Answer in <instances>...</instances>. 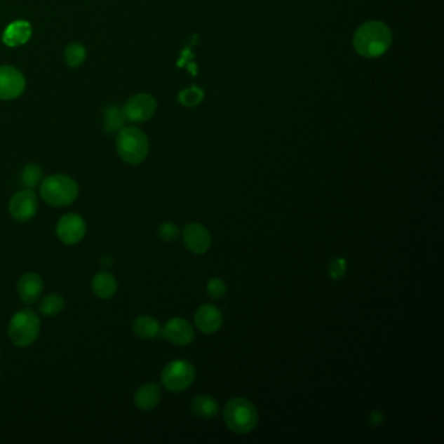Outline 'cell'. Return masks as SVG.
<instances>
[{
  "instance_id": "8fae6325",
  "label": "cell",
  "mask_w": 444,
  "mask_h": 444,
  "mask_svg": "<svg viewBox=\"0 0 444 444\" xmlns=\"http://www.w3.org/2000/svg\"><path fill=\"white\" fill-rule=\"evenodd\" d=\"M161 335L171 344L189 345L194 340V330L191 323L184 318L175 317L170 319L162 328Z\"/></svg>"
},
{
  "instance_id": "d4e9b609",
  "label": "cell",
  "mask_w": 444,
  "mask_h": 444,
  "mask_svg": "<svg viewBox=\"0 0 444 444\" xmlns=\"http://www.w3.org/2000/svg\"><path fill=\"white\" fill-rule=\"evenodd\" d=\"M226 283L222 281V279L213 278V279L208 283V295H209L211 299H222V297L226 295Z\"/></svg>"
},
{
  "instance_id": "30bf717a",
  "label": "cell",
  "mask_w": 444,
  "mask_h": 444,
  "mask_svg": "<svg viewBox=\"0 0 444 444\" xmlns=\"http://www.w3.org/2000/svg\"><path fill=\"white\" fill-rule=\"evenodd\" d=\"M25 77L15 67H0V100H16L25 90Z\"/></svg>"
},
{
  "instance_id": "d6986e66",
  "label": "cell",
  "mask_w": 444,
  "mask_h": 444,
  "mask_svg": "<svg viewBox=\"0 0 444 444\" xmlns=\"http://www.w3.org/2000/svg\"><path fill=\"white\" fill-rule=\"evenodd\" d=\"M191 410L199 417H215L219 412L218 401L209 395H197L191 400Z\"/></svg>"
},
{
  "instance_id": "4fadbf2b",
  "label": "cell",
  "mask_w": 444,
  "mask_h": 444,
  "mask_svg": "<svg viewBox=\"0 0 444 444\" xmlns=\"http://www.w3.org/2000/svg\"><path fill=\"white\" fill-rule=\"evenodd\" d=\"M194 321L201 332L215 334L223 325V314L217 307L211 304H205L197 309Z\"/></svg>"
},
{
  "instance_id": "7402d4cb",
  "label": "cell",
  "mask_w": 444,
  "mask_h": 444,
  "mask_svg": "<svg viewBox=\"0 0 444 444\" xmlns=\"http://www.w3.org/2000/svg\"><path fill=\"white\" fill-rule=\"evenodd\" d=\"M124 124H126V120L123 118L121 109H116L115 106H109V107L106 109L105 129L109 133H114L116 130H120L121 128L124 127Z\"/></svg>"
},
{
  "instance_id": "5b68a950",
  "label": "cell",
  "mask_w": 444,
  "mask_h": 444,
  "mask_svg": "<svg viewBox=\"0 0 444 444\" xmlns=\"http://www.w3.org/2000/svg\"><path fill=\"white\" fill-rule=\"evenodd\" d=\"M116 149L126 163L137 166L149 154V140L137 127H123L116 137Z\"/></svg>"
},
{
  "instance_id": "484cf974",
  "label": "cell",
  "mask_w": 444,
  "mask_h": 444,
  "mask_svg": "<svg viewBox=\"0 0 444 444\" xmlns=\"http://www.w3.org/2000/svg\"><path fill=\"white\" fill-rule=\"evenodd\" d=\"M158 235H159V237H161L163 241L171 243V241H175V240L177 238V236H179V228L175 226L173 223L166 222V223H162L161 227H159Z\"/></svg>"
},
{
  "instance_id": "ffe728a7",
  "label": "cell",
  "mask_w": 444,
  "mask_h": 444,
  "mask_svg": "<svg viewBox=\"0 0 444 444\" xmlns=\"http://www.w3.org/2000/svg\"><path fill=\"white\" fill-rule=\"evenodd\" d=\"M64 307H65V301L63 296L59 293H51L45 296L41 301L39 311L47 317H55L63 311Z\"/></svg>"
},
{
  "instance_id": "4316f807",
  "label": "cell",
  "mask_w": 444,
  "mask_h": 444,
  "mask_svg": "<svg viewBox=\"0 0 444 444\" xmlns=\"http://www.w3.org/2000/svg\"><path fill=\"white\" fill-rule=\"evenodd\" d=\"M345 271H347V261L344 258H336L331 262L330 275L332 279H335V281L342 279L345 275Z\"/></svg>"
},
{
  "instance_id": "44dd1931",
  "label": "cell",
  "mask_w": 444,
  "mask_h": 444,
  "mask_svg": "<svg viewBox=\"0 0 444 444\" xmlns=\"http://www.w3.org/2000/svg\"><path fill=\"white\" fill-rule=\"evenodd\" d=\"M42 177H43V173L41 167L38 164L30 163L22 168L20 180L27 189H34L43 180Z\"/></svg>"
},
{
  "instance_id": "5bb4252c",
  "label": "cell",
  "mask_w": 444,
  "mask_h": 444,
  "mask_svg": "<svg viewBox=\"0 0 444 444\" xmlns=\"http://www.w3.org/2000/svg\"><path fill=\"white\" fill-rule=\"evenodd\" d=\"M43 285V281L38 274L27 272L18 279V296L22 302L33 304L42 296Z\"/></svg>"
},
{
  "instance_id": "277c9868",
  "label": "cell",
  "mask_w": 444,
  "mask_h": 444,
  "mask_svg": "<svg viewBox=\"0 0 444 444\" xmlns=\"http://www.w3.org/2000/svg\"><path fill=\"white\" fill-rule=\"evenodd\" d=\"M41 335V319L36 311L22 309L13 314L8 323V336L16 347L25 348L34 344Z\"/></svg>"
},
{
  "instance_id": "9a60e30c",
  "label": "cell",
  "mask_w": 444,
  "mask_h": 444,
  "mask_svg": "<svg viewBox=\"0 0 444 444\" xmlns=\"http://www.w3.org/2000/svg\"><path fill=\"white\" fill-rule=\"evenodd\" d=\"M91 290L98 299H112L118 292V281L111 272L100 271L93 276Z\"/></svg>"
},
{
  "instance_id": "2e32d148",
  "label": "cell",
  "mask_w": 444,
  "mask_h": 444,
  "mask_svg": "<svg viewBox=\"0 0 444 444\" xmlns=\"http://www.w3.org/2000/svg\"><path fill=\"white\" fill-rule=\"evenodd\" d=\"M161 400V389L155 383H147L141 386L135 393V404L138 409L149 412L154 409Z\"/></svg>"
},
{
  "instance_id": "7c38bea8",
  "label": "cell",
  "mask_w": 444,
  "mask_h": 444,
  "mask_svg": "<svg viewBox=\"0 0 444 444\" xmlns=\"http://www.w3.org/2000/svg\"><path fill=\"white\" fill-rule=\"evenodd\" d=\"M182 240L188 250L194 254H205L211 246L209 229L200 223H189L182 231Z\"/></svg>"
},
{
  "instance_id": "3957f363",
  "label": "cell",
  "mask_w": 444,
  "mask_h": 444,
  "mask_svg": "<svg viewBox=\"0 0 444 444\" xmlns=\"http://www.w3.org/2000/svg\"><path fill=\"white\" fill-rule=\"evenodd\" d=\"M223 418L228 429L237 434H248L258 425L257 408L244 398L229 400L223 410Z\"/></svg>"
},
{
  "instance_id": "603a6c76",
  "label": "cell",
  "mask_w": 444,
  "mask_h": 444,
  "mask_svg": "<svg viewBox=\"0 0 444 444\" xmlns=\"http://www.w3.org/2000/svg\"><path fill=\"white\" fill-rule=\"evenodd\" d=\"M64 59L69 67H79L86 59V50L81 43H71L65 48Z\"/></svg>"
},
{
  "instance_id": "7a4b0ae2",
  "label": "cell",
  "mask_w": 444,
  "mask_h": 444,
  "mask_svg": "<svg viewBox=\"0 0 444 444\" xmlns=\"http://www.w3.org/2000/svg\"><path fill=\"white\" fill-rule=\"evenodd\" d=\"M42 200L53 208H65L72 205L79 197V184L67 175H53L39 184Z\"/></svg>"
},
{
  "instance_id": "ba28073f",
  "label": "cell",
  "mask_w": 444,
  "mask_h": 444,
  "mask_svg": "<svg viewBox=\"0 0 444 444\" xmlns=\"http://www.w3.org/2000/svg\"><path fill=\"white\" fill-rule=\"evenodd\" d=\"M85 235L86 223L79 214H65L56 224V236L64 245L79 244Z\"/></svg>"
},
{
  "instance_id": "cb8c5ba5",
  "label": "cell",
  "mask_w": 444,
  "mask_h": 444,
  "mask_svg": "<svg viewBox=\"0 0 444 444\" xmlns=\"http://www.w3.org/2000/svg\"><path fill=\"white\" fill-rule=\"evenodd\" d=\"M203 95H205V93L202 89L197 88V86H193V88L182 91L179 95V100L182 105L187 106V107H194V106L200 105L203 100Z\"/></svg>"
},
{
  "instance_id": "e0dca14e",
  "label": "cell",
  "mask_w": 444,
  "mask_h": 444,
  "mask_svg": "<svg viewBox=\"0 0 444 444\" xmlns=\"http://www.w3.org/2000/svg\"><path fill=\"white\" fill-rule=\"evenodd\" d=\"M132 330L137 337L144 339V340L154 339L156 336L161 335V331H162L159 322L152 316H141L136 318Z\"/></svg>"
},
{
  "instance_id": "52a82bcc",
  "label": "cell",
  "mask_w": 444,
  "mask_h": 444,
  "mask_svg": "<svg viewBox=\"0 0 444 444\" xmlns=\"http://www.w3.org/2000/svg\"><path fill=\"white\" fill-rule=\"evenodd\" d=\"M156 107V100L150 94H136L127 100L121 109V114L126 121L144 123L153 118Z\"/></svg>"
},
{
  "instance_id": "83f0119b",
  "label": "cell",
  "mask_w": 444,
  "mask_h": 444,
  "mask_svg": "<svg viewBox=\"0 0 444 444\" xmlns=\"http://www.w3.org/2000/svg\"><path fill=\"white\" fill-rule=\"evenodd\" d=\"M0 357H1V352H0Z\"/></svg>"
},
{
  "instance_id": "8992f818",
  "label": "cell",
  "mask_w": 444,
  "mask_h": 444,
  "mask_svg": "<svg viewBox=\"0 0 444 444\" xmlns=\"http://www.w3.org/2000/svg\"><path fill=\"white\" fill-rule=\"evenodd\" d=\"M194 366L187 360H173L166 365L161 375L164 387L171 392H182L189 389L194 381Z\"/></svg>"
},
{
  "instance_id": "9c48e42d",
  "label": "cell",
  "mask_w": 444,
  "mask_h": 444,
  "mask_svg": "<svg viewBox=\"0 0 444 444\" xmlns=\"http://www.w3.org/2000/svg\"><path fill=\"white\" fill-rule=\"evenodd\" d=\"M9 214L18 222H27L36 217L38 211V199L33 189L18 191L9 201Z\"/></svg>"
},
{
  "instance_id": "6da1fadb",
  "label": "cell",
  "mask_w": 444,
  "mask_h": 444,
  "mask_svg": "<svg viewBox=\"0 0 444 444\" xmlns=\"http://www.w3.org/2000/svg\"><path fill=\"white\" fill-rule=\"evenodd\" d=\"M392 45L390 27L382 21H368L356 30L354 50L363 58H378L389 51Z\"/></svg>"
},
{
  "instance_id": "ac0fdd59",
  "label": "cell",
  "mask_w": 444,
  "mask_h": 444,
  "mask_svg": "<svg viewBox=\"0 0 444 444\" xmlns=\"http://www.w3.org/2000/svg\"><path fill=\"white\" fill-rule=\"evenodd\" d=\"M32 29L27 21H16L6 30L3 41L8 46L24 45L30 38Z\"/></svg>"
}]
</instances>
